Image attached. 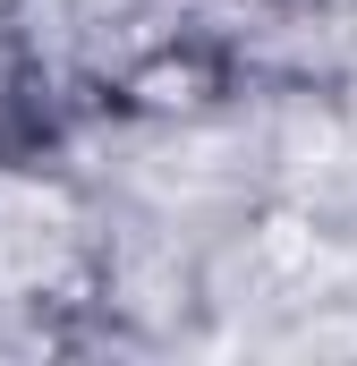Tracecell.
<instances>
[{
	"mask_svg": "<svg viewBox=\"0 0 357 366\" xmlns=\"http://www.w3.org/2000/svg\"><path fill=\"white\" fill-rule=\"evenodd\" d=\"M60 247H69V213L51 196H34V187H9L0 196V273L9 281H43L60 264Z\"/></svg>",
	"mask_w": 357,
	"mask_h": 366,
	"instance_id": "1",
	"label": "cell"
}]
</instances>
